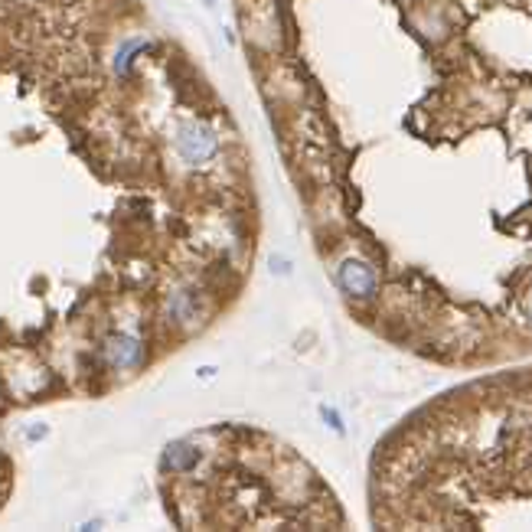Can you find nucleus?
I'll return each mask as SVG.
<instances>
[{
  "label": "nucleus",
  "instance_id": "7ed1b4c3",
  "mask_svg": "<svg viewBox=\"0 0 532 532\" xmlns=\"http://www.w3.org/2000/svg\"><path fill=\"white\" fill-rule=\"evenodd\" d=\"M108 353H111V360L118 363V366H134L138 363V340H131V336H118V346H108Z\"/></svg>",
  "mask_w": 532,
  "mask_h": 532
},
{
  "label": "nucleus",
  "instance_id": "f257e3e1",
  "mask_svg": "<svg viewBox=\"0 0 532 532\" xmlns=\"http://www.w3.org/2000/svg\"><path fill=\"white\" fill-rule=\"evenodd\" d=\"M180 154L187 164L203 167L206 160L216 154V134L199 121L187 124V131H183V138H180Z\"/></svg>",
  "mask_w": 532,
  "mask_h": 532
},
{
  "label": "nucleus",
  "instance_id": "f03ea898",
  "mask_svg": "<svg viewBox=\"0 0 532 532\" xmlns=\"http://www.w3.org/2000/svg\"><path fill=\"white\" fill-rule=\"evenodd\" d=\"M340 285H343V291H350L353 297H369L376 291V275H372V268L363 262H346L343 268H340Z\"/></svg>",
  "mask_w": 532,
  "mask_h": 532
}]
</instances>
